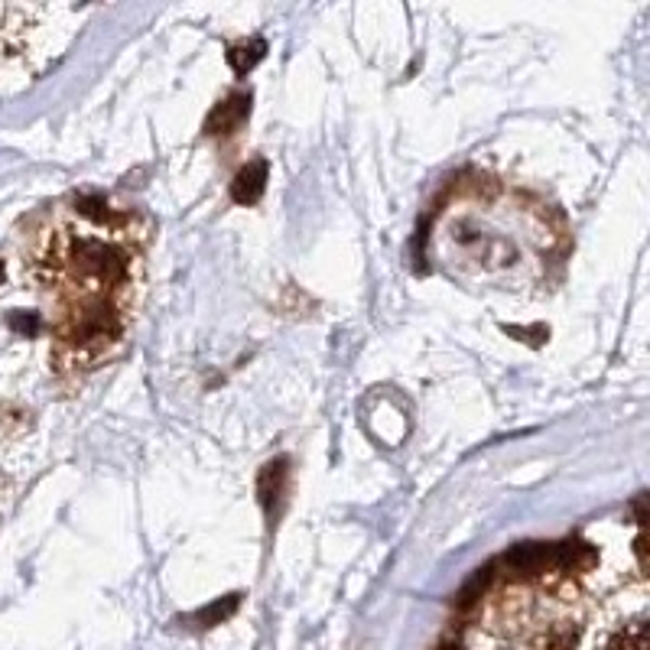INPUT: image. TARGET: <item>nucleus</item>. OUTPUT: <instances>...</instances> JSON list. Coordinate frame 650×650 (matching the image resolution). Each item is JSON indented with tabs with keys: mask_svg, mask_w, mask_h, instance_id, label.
<instances>
[{
	"mask_svg": "<svg viewBox=\"0 0 650 650\" xmlns=\"http://www.w3.org/2000/svg\"><path fill=\"white\" fill-rule=\"evenodd\" d=\"M286 488H290V459H273L260 469L257 475V501L267 514L270 524H277L280 518V508L286 501Z\"/></svg>",
	"mask_w": 650,
	"mask_h": 650,
	"instance_id": "f257e3e1",
	"label": "nucleus"
},
{
	"mask_svg": "<svg viewBox=\"0 0 650 650\" xmlns=\"http://www.w3.org/2000/svg\"><path fill=\"white\" fill-rule=\"evenodd\" d=\"M264 52H267V42H264V39H247V42H241V46H234V49L228 52V62H231V68H234L238 75H247V72L264 59Z\"/></svg>",
	"mask_w": 650,
	"mask_h": 650,
	"instance_id": "20e7f679",
	"label": "nucleus"
},
{
	"mask_svg": "<svg viewBox=\"0 0 650 650\" xmlns=\"http://www.w3.org/2000/svg\"><path fill=\"white\" fill-rule=\"evenodd\" d=\"M10 326H13V329H23V332H36V319H33V316H26V319H23V316H13Z\"/></svg>",
	"mask_w": 650,
	"mask_h": 650,
	"instance_id": "6e6552de",
	"label": "nucleus"
},
{
	"mask_svg": "<svg viewBox=\"0 0 650 650\" xmlns=\"http://www.w3.org/2000/svg\"><path fill=\"white\" fill-rule=\"evenodd\" d=\"M439 650H459V648H453V645H446V648H439Z\"/></svg>",
	"mask_w": 650,
	"mask_h": 650,
	"instance_id": "1a4fd4ad",
	"label": "nucleus"
},
{
	"mask_svg": "<svg viewBox=\"0 0 650 650\" xmlns=\"http://www.w3.org/2000/svg\"><path fill=\"white\" fill-rule=\"evenodd\" d=\"M251 114V94L241 91V94H228L221 104H215V111L205 117V133L212 137H225L231 130H238L244 124V117Z\"/></svg>",
	"mask_w": 650,
	"mask_h": 650,
	"instance_id": "f03ea898",
	"label": "nucleus"
},
{
	"mask_svg": "<svg viewBox=\"0 0 650 650\" xmlns=\"http://www.w3.org/2000/svg\"><path fill=\"white\" fill-rule=\"evenodd\" d=\"M576 641H579V628H550L534 650H576Z\"/></svg>",
	"mask_w": 650,
	"mask_h": 650,
	"instance_id": "423d86ee",
	"label": "nucleus"
},
{
	"mask_svg": "<svg viewBox=\"0 0 650 650\" xmlns=\"http://www.w3.org/2000/svg\"><path fill=\"white\" fill-rule=\"evenodd\" d=\"M648 625L645 622H638V625H632V628H625V632H619L615 638H612V645L609 650H648Z\"/></svg>",
	"mask_w": 650,
	"mask_h": 650,
	"instance_id": "0eeeda50",
	"label": "nucleus"
},
{
	"mask_svg": "<svg viewBox=\"0 0 650 650\" xmlns=\"http://www.w3.org/2000/svg\"><path fill=\"white\" fill-rule=\"evenodd\" d=\"M238 606H241V596H225V599H218L212 609H199L189 622H195L199 628H215V625H221L228 615H234Z\"/></svg>",
	"mask_w": 650,
	"mask_h": 650,
	"instance_id": "39448f33",
	"label": "nucleus"
},
{
	"mask_svg": "<svg viewBox=\"0 0 650 650\" xmlns=\"http://www.w3.org/2000/svg\"><path fill=\"white\" fill-rule=\"evenodd\" d=\"M264 186H267V160H251V163H244L234 173V179H231V199L238 205H254V202H260Z\"/></svg>",
	"mask_w": 650,
	"mask_h": 650,
	"instance_id": "7ed1b4c3",
	"label": "nucleus"
}]
</instances>
